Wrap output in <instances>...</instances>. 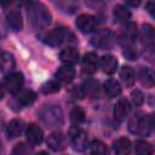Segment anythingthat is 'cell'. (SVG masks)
Instances as JSON below:
<instances>
[{
  "label": "cell",
  "instance_id": "cell-1",
  "mask_svg": "<svg viewBox=\"0 0 155 155\" xmlns=\"http://www.w3.org/2000/svg\"><path fill=\"white\" fill-rule=\"evenodd\" d=\"M28 16L31 24L38 29H44L51 23L52 16L47 7L40 2H30L28 7Z\"/></svg>",
  "mask_w": 155,
  "mask_h": 155
},
{
  "label": "cell",
  "instance_id": "cell-2",
  "mask_svg": "<svg viewBox=\"0 0 155 155\" xmlns=\"http://www.w3.org/2000/svg\"><path fill=\"white\" fill-rule=\"evenodd\" d=\"M42 41L50 46H58L64 42L75 41V36L69 29H67L64 27H58V28H54V29L45 33L42 35Z\"/></svg>",
  "mask_w": 155,
  "mask_h": 155
},
{
  "label": "cell",
  "instance_id": "cell-3",
  "mask_svg": "<svg viewBox=\"0 0 155 155\" xmlns=\"http://www.w3.org/2000/svg\"><path fill=\"white\" fill-rule=\"evenodd\" d=\"M153 124L150 120V115H144L143 113L134 114L128 122V130L133 134L138 136H149L153 130Z\"/></svg>",
  "mask_w": 155,
  "mask_h": 155
},
{
  "label": "cell",
  "instance_id": "cell-4",
  "mask_svg": "<svg viewBox=\"0 0 155 155\" xmlns=\"http://www.w3.org/2000/svg\"><path fill=\"white\" fill-rule=\"evenodd\" d=\"M40 119L47 127H59L63 124V114L57 105H45L40 111Z\"/></svg>",
  "mask_w": 155,
  "mask_h": 155
},
{
  "label": "cell",
  "instance_id": "cell-5",
  "mask_svg": "<svg viewBox=\"0 0 155 155\" xmlns=\"http://www.w3.org/2000/svg\"><path fill=\"white\" fill-rule=\"evenodd\" d=\"M24 79H23V74L22 73H11L8 75L5 76L4 81H2V90L7 91L8 93H18L23 86Z\"/></svg>",
  "mask_w": 155,
  "mask_h": 155
},
{
  "label": "cell",
  "instance_id": "cell-6",
  "mask_svg": "<svg viewBox=\"0 0 155 155\" xmlns=\"http://www.w3.org/2000/svg\"><path fill=\"white\" fill-rule=\"evenodd\" d=\"M69 140L74 150L82 151L87 147V133L80 127H73L69 132Z\"/></svg>",
  "mask_w": 155,
  "mask_h": 155
},
{
  "label": "cell",
  "instance_id": "cell-7",
  "mask_svg": "<svg viewBox=\"0 0 155 155\" xmlns=\"http://www.w3.org/2000/svg\"><path fill=\"white\" fill-rule=\"evenodd\" d=\"M76 27L78 29L81 31V33H91L96 29L97 27V21L93 16L91 15H87V13H84V15H80L76 19Z\"/></svg>",
  "mask_w": 155,
  "mask_h": 155
},
{
  "label": "cell",
  "instance_id": "cell-8",
  "mask_svg": "<svg viewBox=\"0 0 155 155\" xmlns=\"http://www.w3.org/2000/svg\"><path fill=\"white\" fill-rule=\"evenodd\" d=\"M113 41V34L110 30L108 29H104V30H101L98 31L92 39H91V42L93 46L96 47H99V48H105V47H109L110 44Z\"/></svg>",
  "mask_w": 155,
  "mask_h": 155
},
{
  "label": "cell",
  "instance_id": "cell-9",
  "mask_svg": "<svg viewBox=\"0 0 155 155\" xmlns=\"http://www.w3.org/2000/svg\"><path fill=\"white\" fill-rule=\"evenodd\" d=\"M6 23L13 31H19L23 28V19L18 10H10L6 12Z\"/></svg>",
  "mask_w": 155,
  "mask_h": 155
},
{
  "label": "cell",
  "instance_id": "cell-10",
  "mask_svg": "<svg viewBox=\"0 0 155 155\" xmlns=\"http://www.w3.org/2000/svg\"><path fill=\"white\" fill-rule=\"evenodd\" d=\"M82 70L86 74H94L98 69V57L94 52H88L82 58Z\"/></svg>",
  "mask_w": 155,
  "mask_h": 155
},
{
  "label": "cell",
  "instance_id": "cell-11",
  "mask_svg": "<svg viewBox=\"0 0 155 155\" xmlns=\"http://www.w3.org/2000/svg\"><path fill=\"white\" fill-rule=\"evenodd\" d=\"M25 136H27V139L30 144H34V145H38L40 144L42 140H44V132L42 130L35 125V124H30L28 127H27V131H25Z\"/></svg>",
  "mask_w": 155,
  "mask_h": 155
},
{
  "label": "cell",
  "instance_id": "cell-12",
  "mask_svg": "<svg viewBox=\"0 0 155 155\" xmlns=\"http://www.w3.org/2000/svg\"><path fill=\"white\" fill-rule=\"evenodd\" d=\"M74 76H75V69L70 64L61 65L56 71L57 81H61V82H64V84H69L70 81H73Z\"/></svg>",
  "mask_w": 155,
  "mask_h": 155
},
{
  "label": "cell",
  "instance_id": "cell-13",
  "mask_svg": "<svg viewBox=\"0 0 155 155\" xmlns=\"http://www.w3.org/2000/svg\"><path fill=\"white\" fill-rule=\"evenodd\" d=\"M130 111H131V105H130L128 101L125 99V98L119 99L117 103H116L115 107H114V116H115V119L119 120V121L125 120V119L128 116Z\"/></svg>",
  "mask_w": 155,
  "mask_h": 155
},
{
  "label": "cell",
  "instance_id": "cell-14",
  "mask_svg": "<svg viewBox=\"0 0 155 155\" xmlns=\"http://www.w3.org/2000/svg\"><path fill=\"white\" fill-rule=\"evenodd\" d=\"M47 145L52 150H54V151H61V150H63L65 148L67 139L63 136V133L54 132V133H52V134L48 136V138H47Z\"/></svg>",
  "mask_w": 155,
  "mask_h": 155
},
{
  "label": "cell",
  "instance_id": "cell-15",
  "mask_svg": "<svg viewBox=\"0 0 155 155\" xmlns=\"http://www.w3.org/2000/svg\"><path fill=\"white\" fill-rule=\"evenodd\" d=\"M136 36H137V27H136V24L132 23V22L126 23V25L121 30V35H120L121 41H124L126 44V46H130V44L134 41Z\"/></svg>",
  "mask_w": 155,
  "mask_h": 155
},
{
  "label": "cell",
  "instance_id": "cell-16",
  "mask_svg": "<svg viewBox=\"0 0 155 155\" xmlns=\"http://www.w3.org/2000/svg\"><path fill=\"white\" fill-rule=\"evenodd\" d=\"M59 58L63 63L65 64H75L78 61H79V51L75 48V47H71V46H68L65 48H63L59 53Z\"/></svg>",
  "mask_w": 155,
  "mask_h": 155
},
{
  "label": "cell",
  "instance_id": "cell-17",
  "mask_svg": "<svg viewBox=\"0 0 155 155\" xmlns=\"http://www.w3.org/2000/svg\"><path fill=\"white\" fill-rule=\"evenodd\" d=\"M113 149L117 155H128L132 149L131 140L126 137H120L113 143Z\"/></svg>",
  "mask_w": 155,
  "mask_h": 155
},
{
  "label": "cell",
  "instance_id": "cell-18",
  "mask_svg": "<svg viewBox=\"0 0 155 155\" xmlns=\"http://www.w3.org/2000/svg\"><path fill=\"white\" fill-rule=\"evenodd\" d=\"M15 96H16V102L23 107L31 105L36 99V93L31 90H22Z\"/></svg>",
  "mask_w": 155,
  "mask_h": 155
},
{
  "label": "cell",
  "instance_id": "cell-19",
  "mask_svg": "<svg viewBox=\"0 0 155 155\" xmlns=\"http://www.w3.org/2000/svg\"><path fill=\"white\" fill-rule=\"evenodd\" d=\"M138 79L140 84L145 87L155 86V71L149 68H142L138 71Z\"/></svg>",
  "mask_w": 155,
  "mask_h": 155
},
{
  "label": "cell",
  "instance_id": "cell-20",
  "mask_svg": "<svg viewBox=\"0 0 155 155\" xmlns=\"http://www.w3.org/2000/svg\"><path fill=\"white\" fill-rule=\"evenodd\" d=\"M101 67L104 73L107 74H114L117 68V59L113 54H104L101 58Z\"/></svg>",
  "mask_w": 155,
  "mask_h": 155
},
{
  "label": "cell",
  "instance_id": "cell-21",
  "mask_svg": "<svg viewBox=\"0 0 155 155\" xmlns=\"http://www.w3.org/2000/svg\"><path fill=\"white\" fill-rule=\"evenodd\" d=\"M81 90H82L84 96L94 98L99 94V84H98V81H96L93 79H88V80L84 81Z\"/></svg>",
  "mask_w": 155,
  "mask_h": 155
},
{
  "label": "cell",
  "instance_id": "cell-22",
  "mask_svg": "<svg viewBox=\"0 0 155 155\" xmlns=\"http://www.w3.org/2000/svg\"><path fill=\"white\" fill-rule=\"evenodd\" d=\"M113 16L116 23H127L131 18V11L124 5H116L114 7Z\"/></svg>",
  "mask_w": 155,
  "mask_h": 155
},
{
  "label": "cell",
  "instance_id": "cell-23",
  "mask_svg": "<svg viewBox=\"0 0 155 155\" xmlns=\"http://www.w3.org/2000/svg\"><path fill=\"white\" fill-rule=\"evenodd\" d=\"M23 128H24V122L22 120L13 119L6 126V133H7L8 138H16L22 133Z\"/></svg>",
  "mask_w": 155,
  "mask_h": 155
},
{
  "label": "cell",
  "instance_id": "cell-24",
  "mask_svg": "<svg viewBox=\"0 0 155 155\" xmlns=\"http://www.w3.org/2000/svg\"><path fill=\"white\" fill-rule=\"evenodd\" d=\"M140 38L143 44L145 45H153L155 41V28L151 24H143L140 30Z\"/></svg>",
  "mask_w": 155,
  "mask_h": 155
},
{
  "label": "cell",
  "instance_id": "cell-25",
  "mask_svg": "<svg viewBox=\"0 0 155 155\" xmlns=\"http://www.w3.org/2000/svg\"><path fill=\"white\" fill-rule=\"evenodd\" d=\"M120 78H121V81L124 82V85H126L127 87H131L136 80L134 70L128 65H124L120 69Z\"/></svg>",
  "mask_w": 155,
  "mask_h": 155
},
{
  "label": "cell",
  "instance_id": "cell-26",
  "mask_svg": "<svg viewBox=\"0 0 155 155\" xmlns=\"http://www.w3.org/2000/svg\"><path fill=\"white\" fill-rule=\"evenodd\" d=\"M104 91L107 93V96L109 98H114V97H117L120 96L121 93V87H120V84L114 80V79H109L104 82Z\"/></svg>",
  "mask_w": 155,
  "mask_h": 155
},
{
  "label": "cell",
  "instance_id": "cell-27",
  "mask_svg": "<svg viewBox=\"0 0 155 155\" xmlns=\"http://www.w3.org/2000/svg\"><path fill=\"white\" fill-rule=\"evenodd\" d=\"M16 65V61L13 58V56L8 52H2L1 54V71L4 74L10 73Z\"/></svg>",
  "mask_w": 155,
  "mask_h": 155
},
{
  "label": "cell",
  "instance_id": "cell-28",
  "mask_svg": "<svg viewBox=\"0 0 155 155\" xmlns=\"http://www.w3.org/2000/svg\"><path fill=\"white\" fill-rule=\"evenodd\" d=\"M134 153H136V155H151L153 148L148 142L139 139L134 144Z\"/></svg>",
  "mask_w": 155,
  "mask_h": 155
},
{
  "label": "cell",
  "instance_id": "cell-29",
  "mask_svg": "<svg viewBox=\"0 0 155 155\" xmlns=\"http://www.w3.org/2000/svg\"><path fill=\"white\" fill-rule=\"evenodd\" d=\"M85 120V111L81 107H75L70 111V121L74 125H80Z\"/></svg>",
  "mask_w": 155,
  "mask_h": 155
},
{
  "label": "cell",
  "instance_id": "cell-30",
  "mask_svg": "<svg viewBox=\"0 0 155 155\" xmlns=\"http://www.w3.org/2000/svg\"><path fill=\"white\" fill-rule=\"evenodd\" d=\"M90 154L91 155H107V147L101 140H93L90 144Z\"/></svg>",
  "mask_w": 155,
  "mask_h": 155
},
{
  "label": "cell",
  "instance_id": "cell-31",
  "mask_svg": "<svg viewBox=\"0 0 155 155\" xmlns=\"http://www.w3.org/2000/svg\"><path fill=\"white\" fill-rule=\"evenodd\" d=\"M59 88H61V85H59V82L56 81V80L47 81V82H46L45 85H42V87H41V90H42V92H44L45 94L56 93V92L59 91Z\"/></svg>",
  "mask_w": 155,
  "mask_h": 155
},
{
  "label": "cell",
  "instance_id": "cell-32",
  "mask_svg": "<svg viewBox=\"0 0 155 155\" xmlns=\"http://www.w3.org/2000/svg\"><path fill=\"white\" fill-rule=\"evenodd\" d=\"M29 154H30V149L24 143L17 144L12 150V155H29Z\"/></svg>",
  "mask_w": 155,
  "mask_h": 155
},
{
  "label": "cell",
  "instance_id": "cell-33",
  "mask_svg": "<svg viewBox=\"0 0 155 155\" xmlns=\"http://www.w3.org/2000/svg\"><path fill=\"white\" fill-rule=\"evenodd\" d=\"M131 98H132V103L137 107L142 105V103L144 102V96H143L142 91H139V90H134L131 93Z\"/></svg>",
  "mask_w": 155,
  "mask_h": 155
},
{
  "label": "cell",
  "instance_id": "cell-34",
  "mask_svg": "<svg viewBox=\"0 0 155 155\" xmlns=\"http://www.w3.org/2000/svg\"><path fill=\"white\" fill-rule=\"evenodd\" d=\"M124 54H125L128 59H136V58H137V51H136L133 47H131V46H126V47H125Z\"/></svg>",
  "mask_w": 155,
  "mask_h": 155
},
{
  "label": "cell",
  "instance_id": "cell-35",
  "mask_svg": "<svg viewBox=\"0 0 155 155\" xmlns=\"http://www.w3.org/2000/svg\"><path fill=\"white\" fill-rule=\"evenodd\" d=\"M145 8H147V11L151 15V17L155 18V1H149V2H147V4H145Z\"/></svg>",
  "mask_w": 155,
  "mask_h": 155
},
{
  "label": "cell",
  "instance_id": "cell-36",
  "mask_svg": "<svg viewBox=\"0 0 155 155\" xmlns=\"http://www.w3.org/2000/svg\"><path fill=\"white\" fill-rule=\"evenodd\" d=\"M127 5H131V6H138V5H139V1H127Z\"/></svg>",
  "mask_w": 155,
  "mask_h": 155
},
{
  "label": "cell",
  "instance_id": "cell-37",
  "mask_svg": "<svg viewBox=\"0 0 155 155\" xmlns=\"http://www.w3.org/2000/svg\"><path fill=\"white\" fill-rule=\"evenodd\" d=\"M36 155H48V154H47L46 151H40V153H38Z\"/></svg>",
  "mask_w": 155,
  "mask_h": 155
}]
</instances>
